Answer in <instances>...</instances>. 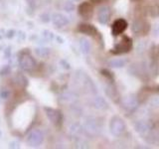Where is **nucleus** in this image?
I'll use <instances>...</instances> for the list:
<instances>
[{
  "label": "nucleus",
  "instance_id": "ddd939ff",
  "mask_svg": "<svg viewBox=\"0 0 159 149\" xmlns=\"http://www.w3.org/2000/svg\"><path fill=\"white\" fill-rule=\"evenodd\" d=\"M36 54L40 57H45L49 54V50H47V49H37Z\"/></svg>",
  "mask_w": 159,
  "mask_h": 149
},
{
  "label": "nucleus",
  "instance_id": "9b49d317",
  "mask_svg": "<svg viewBox=\"0 0 159 149\" xmlns=\"http://www.w3.org/2000/svg\"><path fill=\"white\" fill-rule=\"evenodd\" d=\"M10 97V91L7 88H1L0 89V97L2 99H7Z\"/></svg>",
  "mask_w": 159,
  "mask_h": 149
},
{
  "label": "nucleus",
  "instance_id": "f257e3e1",
  "mask_svg": "<svg viewBox=\"0 0 159 149\" xmlns=\"http://www.w3.org/2000/svg\"><path fill=\"white\" fill-rule=\"evenodd\" d=\"M18 63L20 68L25 72H32L37 67L36 60L31 56V54H30L29 51H27V49H25L24 51L19 53Z\"/></svg>",
  "mask_w": 159,
  "mask_h": 149
},
{
  "label": "nucleus",
  "instance_id": "f8f14e48",
  "mask_svg": "<svg viewBox=\"0 0 159 149\" xmlns=\"http://www.w3.org/2000/svg\"><path fill=\"white\" fill-rule=\"evenodd\" d=\"M10 72H11V68H10V66H4L1 70H0V76L5 77V76H7V74H9Z\"/></svg>",
  "mask_w": 159,
  "mask_h": 149
},
{
  "label": "nucleus",
  "instance_id": "6e6552de",
  "mask_svg": "<svg viewBox=\"0 0 159 149\" xmlns=\"http://www.w3.org/2000/svg\"><path fill=\"white\" fill-rule=\"evenodd\" d=\"M13 83L16 84L18 87H21V88H26L27 84H28V79H26V77L24 74L18 73L16 76L13 78Z\"/></svg>",
  "mask_w": 159,
  "mask_h": 149
},
{
  "label": "nucleus",
  "instance_id": "f03ea898",
  "mask_svg": "<svg viewBox=\"0 0 159 149\" xmlns=\"http://www.w3.org/2000/svg\"><path fill=\"white\" fill-rule=\"evenodd\" d=\"M131 48H132V40L127 36H123L121 41H119V43H117L114 46L111 53L114 55L125 54L130 51Z\"/></svg>",
  "mask_w": 159,
  "mask_h": 149
},
{
  "label": "nucleus",
  "instance_id": "0eeeda50",
  "mask_svg": "<svg viewBox=\"0 0 159 149\" xmlns=\"http://www.w3.org/2000/svg\"><path fill=\"white\" fill-rule=\"evenodd\" d=\"M78 30L81 33H84L89 36H92L93 38H98L99 36V33L98 30L94 28L93 25H89V24H81L79 26Z\"/></svg>",
  "mask_w": 159,
  "mask_h": 149
},
{
  "label": "nucleus",
  "instance_id": "2eb2a0df",
  "mask_svg": "<svg viewBox=\"0 0 159 149\" xmlns=\"http://www.w3.org/2000/svg\"><path fill=\"white\" fill-rule=\"evenodd\" d=\"M5 35H6V34H5L4 29H1V30H0V40H1V39L5 36Z\"/></svg>",
  "mask_w": 159,
  "mask_h": 149
},
{
  "label": "nucleus",
  "instance_id": "4468645a",
  "mask_svg": "<svg viewBox=\"0 0 159 149\" xmlns=\"http://www.w3.org/2000/svg\"><path fill=\"white\" fill-rule=\"evenodd\" d=\"M15 34H16V32H15L14 30H8V31L6 32V35H5V37L11 39L15 36Z\"/></svg>",
  "mask_w": 159,
  "mask_h": 149
},
{
  "label": "nucleus",
  "instance_id": "7ed1b4c3",
  "mask_svg": "<svg viewBox=\"0 0 159 149\" xmlns=\"http://www.w3.org/2000/svg\"><path fill=\"white\" fill-rule=\"evenodd\" d=\"M44 109H45V111H46L48 118L52 121V123H54L56 126L61 125L63 121V116H62L61 111H57V109L51 108V107H45Z\"/></svg>",
  "mask_w": 159,
  "mask_h": 149
},
{
  "label": "nucleus",
  "instance_id": "20e7f679",
  "mask_svg": "<svg viewBox=\"0 0 159 149\" xmlns=\"http://www.w3.org/2000/svg\"><path fill=\"white\" fill-rule=\"evenodd\" d=\"M44 140V135L40 130H33L30 132V134L27 137V144L29 146H39L40 144H42Z\"/></svg>",
  "mask_w": 159,
  "mask_h": 149
},
{
  "label": "nucleus",
  "instance_id": "f3484780",
  "mask_svg": "<svg viewBox=\"0 0 159 149\" xmlns=\"http://www.w3.org/2000/svg\"><path fill=\"white\" fill-rule=\"evenodd\" d=\"M0 137H1V131H0Z\"/></svg>",
  "mask_w": 159,
  "mask_h": 149
},
{
  "label": "nucleus",
  "instance_id": "1a4fd4ad",
  "mask_svg": "<svg viewBox=\"0 0 159 149\" xmlns=\"http://www.w3.org/2000/svg\"><path fill=\"white\" fill-rule=\"evenodd\" d=\"M111 17V11L107 7H103L98 12V20L102 23H107Z\"/></svg>",
  "mask_w": 159,
  "mask_h": 149
},
{
  "label": "nucleus",
  "instance_id": "39448f33",
  "mask_svg": "<svg viewBox=\"0 0 159 149\" xmlns=\"http://www.w3.org/2000/svg\"><path fill=\"white\" fill-rule=\"evenodd\" d=\"M79 14L84 19H89L93 14V7L89 2H83L79 6Z\"/></svg>",
  "mask_w": 159,
  "mask_h": 149
},
{
  "label": "nucleus",
  "instance_id": "423d86ee",
  "mask_svg": "<svg viewBox=\"0 0 159 149\" xmlns=\"http://www.w3.org/2000/svg\"><path fill=\"white\" fill-rule=\"evenodd\" d=\"M127 28V22L124 19H117L112 24V34L114 36H118L125 31Z\"/></svg>",
  "mask_w": 159,
  "mask_h": 149
},
{
  "label": "nucleus",
  "instance_id": "9d476101",
  "mask_svg": "<svg viewBox=\"0 0 159 149\" xmlns=\"http://www.w3.org/2000/svg\"><path fill=\"white\" fill-rule=\"evenodd\" d=\"M53 21H54V24L57 25V26L61 27V26H64V25L67 24V19L65 18L63 15L61 14H56L54 15V18H53Z\"/></svg>",
  "mask_w": 159,
  "mask_h": 149
},
{
  "label": "nucleus",
  "instance_id": "dca6fc26",
  "mask_svg": "<svg viewBox=\"0 0 159 149\" xmlns=\"http://www.w3.org/2000/svg\"><path fill=\"white\" fill-rule=\"evenodd\" d=\"M91 1L93 3H101L102 1H103V0H91Z\"/></svg>",
  "mask_w": 159,
  "mask_h": 149
}]
</instances>
